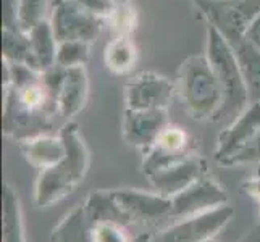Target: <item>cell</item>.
<instances>
[{"label":"cell","mask_w":260,"mask_h":242,"mask_svg":"<svg viewBox=\"0 0 260 242\" xmlns=\"http://www.w3.org/2000/svg\"><path fill=\"white\" fill-rule=\"evenodd\" d=\"M16 10H18V0H4L2 2V20L4 29H16Z\"/></svg>","instance_id":"17"},{"label":"cell","mask_w":260,"mask_h":242,"mask_svg":"<svg viewBox=\"0 0 260 242\" xmlns=\"http://www.w3.org/2000/svg\"><path fill=\"white\" fill-rule=\"evenodd\" d=\"M101 232V237H99V242H124L123 240V236L120 234L116 229H112V228H104Z\"/></svg>","instance_id":"19"},{"label":"cell","mask_w":260,"mask_h":242,"mask_svg":"<svg viewBox=\"0 0 260 242\" xmlns=\"http://www.w3.org/2000/svg\"><path fill=\"white\" fill-rule=\"evenodd\" d=\"M244 36L254 44L255 47L260 49V10L252 18H250V21L247 24Z\"/></svg>","instance_id":"18"},{"label":"cell","mask_w":260,"mask_h":242,"mask_svg":"<svg viewBox=\"0 0 260 242\" xmlns=\"http://www.w3.org/2000/svg\"><path fill=\"white\" fill-rule=\"evenodd\" d=\"M138 60L136 44L131 36H116L107 44L104 52L105 66L115 75H126L134 68Z\"/></svg>","instance_id":"9"},{"label":"cell","mask_w":260,"mask_h":242,"mask_svg":"<svg viewBox=\"0 0 260 242\" xmlns=\"http://www.w3.org/2000/svg\"><path fill=\"white\" fill-rule=\"evenodd\" d=\"M75 2L86 8L87 12H91L101 18H109L116 7L113 0H75Z\"/></svg>","instance_id":"16"},{"label":"cell","mask_w":260,"mask_h":242,"mask_svg":"<svg viewBox=\"0 0 260 242\" xmlns=\"http://www.w3.org/2000/svg\"><path fill=\"white\" fill-rule=\"evenodd\" d=\"M176 91L194 118H215L223 105V91L205 55L187 57L178 71Z\"/></svg>","instance_id":"2"},{"label":"cell","mask_w":260,"mask_h":242,"mask_svg":"<svg viewBox=\"0 0 260 242\" xmlns=\"http://www.w3.org/2000/svg\"><path fill=\"white\" fill-rule=\"evenodd\" d=\"M28 39L36 70L44 73L49 68L55 66L58 41L53 34L50 20H44L39 24H36L28 32Z\"/></svg>","instance_id":"8"},{"label":"cell","mask_w":260,"mask_h":242,"mask_svg":"<svg viewBox=\"0 0 260 242\" xmlns=\"http://www.w3.org/2000/svg\"><path fill=\"white\" fill-rule=\"evenodd\" d=\"M113 2H115L116 5H120V4H128L129 0H113Z\"/></svg>","instance_id":"20"},{"label":"cell","mask_w":260,"mask_h":242,"mask_svg":"<svg viewBox=\"0 0 260 242\" xmlns=\"http://www.w3.org/2000/svg\"><path fill=\"white\" fill-rule=\"evenodd\" d=\"M2 53H4V58L12 61V63H24L36 70L28 34H24L21 31H15V29H4L2 31Z\"/></svg>","instance_id":"10"},{"label":"cell","mask_w":260,"mask_h":242,"mask_svg":"<svg viewBox=\"0 0 260 242\" xmlns=\"http://www.w3.org/2000/svg\"><path fill=\"white\" fill-rule=\"evenodd\" d=\"M176 92V84L157 73H141L124 87L128 110H165Z\"/></svg>","instance_id":"4"},{"label":"cell","mask_w":260,"mask_h":242,"mask_svg":"<svg viewBox=\"0 0 260 242\" xmlns=\"http://www.w3.org/2000/svg\"><path fill=\"white\" fill-rule=\"evenodd\" d=\"M28 154L34 161L39 163H53L67 154L65 141H53V139H39L28 146Z\"/></svg>","instance_id":"13"},{"label":"cell","mask_w":260,"mask_h":242,"mask_svg":"<svg viewBox=\"0 0 260 242\" xmlns=\"http://www.w3.org/2000/svg\"><path fill=\"white\" fill-rule=\"evenodd\" d=\"M205 57L209 58L210 66L217 75L223 91V105L215 120L225 121L230 118H238L250 103L247 84L231 46L225 36L212 24H207Z\"/></svg>","instance_id":"1"},{"label":"cell","mask_w":260,"mask_h":242,"mask_svg":"<svg viewBox=\"0 0 260 242\" xmlns=\"http://www.w3.org/2000/svg\"><path fill=\"white\" fill-rule=\"evenodd\" d=\"M47 0H18L16 29L28 34L36 24L46 20Z\"/></svg>","instance_id":"11"},{"label":"cell","mask_w":260,"mask_h":242,"mask_svg":"<svg viewBox=\"0 0 260 242\" xmlns=\"http://www.w3.org/2000/svg\"><path fill=\"white\" fill-rule=\"evenodd\" d=\"M89 49H91V44L84 41L58 42L55 65L61 68L83 66L89 60Z\"/></svg>","instance_id":"12"},{"label":"cell","mask_w":260,"mask_h":242,"mask_svg":"<svg viewBox=\"0 0 260 242\" xmlns=\"http://www.w3.org/2000/svg\"><path fill=\"white\" fill-rule=\"evenodd\" d=\"M212 2H230V0H212Z\"/></svg>","instance_id":"21"},{"label":"cell","mask_w":260,"mask_h":242,"mask_svg":"<svg viewBox=\"0 0 260 242\" xmlns=\"http://www.w3.org/2000/svg\"><path fill=\"white\" fill-rule=\"evenodd\" d=\"M50 24L58 42L92 44L102 31V18L87 12L75 0H55L50 8Z\"/></svg>","instance_id":"3"},{"label":"cell","mask_w":260,"mask_h":242,"mask_svg":"<svg viewBox=\"0 0 260 242\" xmlns=\"http://www.w3.org/2000/svg\"><path fill=\"white\" fill-rule=\"evenodd\" d=\"M186 141H187V136L181 128L165 126L162 132L158 134L155 142L160 149L167 152V154H176V152H181L184 149Z\"/></svg>","instance_id":"15"},{"label":"cell","mask_w":260,"mask_h":242,"mask_svg":"<svg viewBox=\"0 0 260 242\" xmlns=\"http://www.w3.org/2000/svg\"><path fill=\"white\" fill-rule=\"evenodd\" d=\"M165 110H126L124 131L131 141L144 144L157 141L158 134L167 126Z\"/></svg>","instance_id":"7"},{"label":"cell","mask_w":260,"mask_h":242,"mask_svg":"<svg viewBox=\"0 0 260 242\" xmlns=\"http://www.w3.org/2000/svg\"><path fill=\"white\" fill-rule=\"evenodd\" d=\"M89 78L86 66L65 68V78L57 98L58 110L65 116H71L83 109L87 100Z\"/></svg>","instance_id":"6"},{"label":"cell","mask_w":260,"mask_h":242,"mask_svg":"<svg viewBox=\"0 0 260 242\" xmlns=\"http://www.w3.org/2000/svg\"><path fill=\"white\" fill-rule=\"evenodd\" d=\"M109 20L118 36H131V32L136 29L138 24V13L128 4H120L115 7V10L109 16Z\"/></svg>","instance_id":"14"},{"label":"cell","mask_w":260,"mask_h":242,"mask_svg":"<svg viewBox=\"0 0 260 242\" xmlns=\"http://www.w3.org/2000/svg\"><path fill=\"white\" fill-rule=\"evenodd\" d=\"M225 39L231 46L243 71L250 103L260 100V49L255 47L244 34H230Z\"/></svg>","instance_id":"5"}]
</instances>
